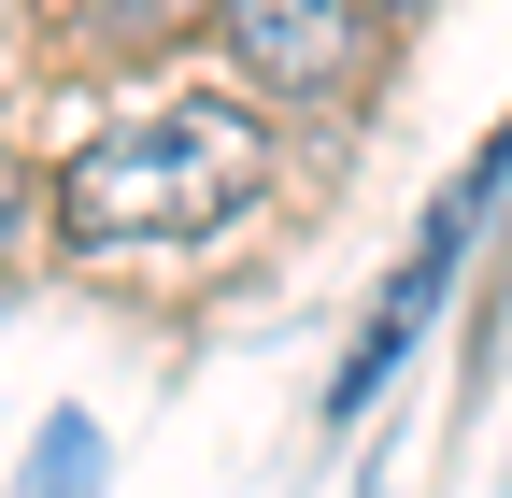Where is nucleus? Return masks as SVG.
Segmentation results:
<instances>
[{
  "instance_id": "20e7f679",
  "label": "nucleus",
  "mask_w": 512,
  "mask_h": 498,
  "mask_svg": "<svg viewBox=\"0 0 512 498\" xmlns=\"http://www.w3.org/2000/svg\"><path fill=\"white\" fill-rule=\"evenodd\" d=\"M15 242H29V200H15V185H0V257H15Z\"/></svg>"
},
{
  "instance_id": "39448f33",
  "label": "nucleus",
  "mask_w": 512,
  "mask_h": 498,
  "mask_svg": "<svg viewBox=\"0 0 512 498\" xmlns=\"http://www.w3.org/2000/svg\"><path fill=\"white\" fill-rule=\"evenodd\" d=\"M15 15H29V0H0V43H15Z\"/></svg>"
},
{
  "instance_id": "f03ea898",
  "label": "nucleus",
  "mask_w": 512,
  "mask_h": 498,
  "mask_svg": "<svg viewBox=\"0 0 512 498\" xmlns=\"http://www.w3.org/2000/svg\"><path fill=\"white\" fill-rule=\"evenodd\" d=\"M214 43L256 114H342L370 72V0H214Z\"/></svg>"
},
{
  "instance_id": "7ed1b4c3",
  "label": "nucleus",
  "mask_w": 512,
  "mask_h": 498,
  "mask_svg": "<svg viewBox=\"0 0 512 498\" xmlns=\"http://www.w3.org/2000/svg\"><path fill=\"white\" fill-rule=\"evenodd\" d=\"M72 29H86L100 57H157V43H185V29H214V0H72Z\"/></svg>"
},
{
  "instance_id": "f257e3e1",
  "label": "nucleus",
  "mask_w": 512,
  "mask_h": 498,
  "mask_svg": "<svg viewBox=\"0 0 512 498\" xmlns=\"http://www.w3.org/2000/svg\"><path fill=\"white\" fill-rule=\"evenodd\" d=\"M271 200V114L256 100H128L114 129H86L57 157V242L72 257H185V242H228Z\"/></svg>"
},
{
  "instance_id": "423d86ee",
  "label": "nucleus",
  "mask_w": 512,
  "mask_h": 498,
  "mask_svg": "<svg viewBox=\"0 0 512 498\" xmlns=\"http://www.w3.org/2000/svg\"><path fill=\"white\" fill-rule=\"evenodd\" d=\"M370 15H413V0H370Z\"/></svg>"
}]
</instances>
